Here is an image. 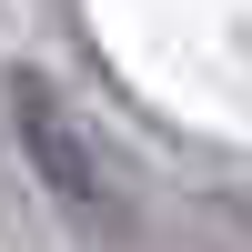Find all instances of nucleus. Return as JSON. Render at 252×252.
Instances as JSON below:
<instances>
[{
  "mask_svg": "<svg viewBox=\"0 0 252 252\" xmlns=\"http://www.w3.org/2000/svg\"><path fill=\"white\" fill-rule=\"evenodd\" d=\"M10 111H20V152H31L40 192H51L61 212H81L91 232H111V222H121V172H111V152L91 141V121H81L40 71L10 81Z\"/></svg>",
  "mask_w": 252,
  "mask_h": 252,
  "instance_id": "nucleus-1",
  "label": "nucleus"
}]
</instances>
